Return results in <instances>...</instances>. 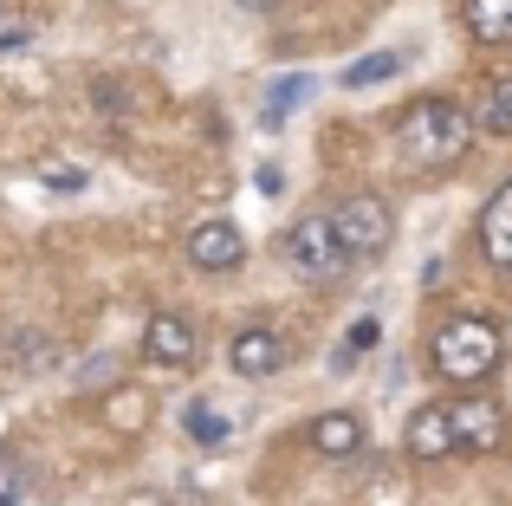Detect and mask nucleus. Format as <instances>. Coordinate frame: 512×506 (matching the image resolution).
Wrapping results in <instances>:
<instances>
[{
	"label": "nucleus",
	"mask_w": 512,
	"mask_h": 506,
	"mask_svg": "<svg viewBox=\"0 0 512 506\" xmlns=\"http://www.w3.org/2000/svg\"><path fill=\"white\" fill-rule=\"evenodd\" d=\"M467 143H474V117H467L461 104H448V98H422V104H409V111L396 117V150L409 156L415 169L461 163Z\"/></svg>",
	"instance_id": "nucleus-1"
},
{
	"label": "nucleus",
	"mask_w": 512,
	"mask_h": 506,
	"mask_svg": "<svg viewBox=\"0 0 512 506\" xmlns=\"http://www.w3.org/2000/svg\"><path fill=\"white\" fill-rule=\"evenodd\" d=\"M428 357H435V370L448 383H487L493 370H500V357H506V338H500V325L493 318H448V325L435 331V344H428Z\"/></svg>",
	"instance_id": "nucleus-2"
},
{
	"label": "nucleus",
	"mask_w": 512,
	"mask_h": 506,
	"mask_svg": "<svg viewBox=\"0 0 512 506\" xmlns=\"http://www.w3.org/2000/svg\"><path fill=\"white\" fill-rule=\"evenodd\" d=\"M331 234H338L344 260H376V253L396 241V215H389L383 195H350L338 215H331Z\"/></svg>",
	"instance_id": "nucleus-3"
},
{
	"label": "nucleus",
	"mask_w": 512,
	"mask_h": 506,
	"mask_svg": "<svg viewBox=\"0 0 512 506\" xmlns=\"http://www.w3.org/2000/svg\"><path fill=\"white\" fill-rule=\"evenodd\" d=\"M286 253H292V266H299L305 279H338L344 273V247H338V234H331V215H305V221H292V234H286Z\"/></svg>",
	"instance_id": "nucleus-4"
},
{
	"label": "nucleus",
	"mask_w": 512,
	"mask_h": 506,
	"mask_svg": "<svg viewBox=\"0 0 512 506\" xmlns=\"http://www.w3.org/2000/svg\"><path fill=\"white\" fill-rule=\"evenodd\" d=\"M448 429L461 455H493L506 442V409L487 396H461V403H448Z\"/></svg>",
	"instance_id": "nucleus-5"
},
{
	"label": "nucleus",
	"mask_w": 512,
	"mask_h": 506,
	"mask_svg": "<svg viewBox=\"0 0 512 506\" xmlns=\"http://www.w3.org/2000/svg\"><path fill=\"white\" fill-rule=\"evenodd\" d=\"M188 260H195V273H234L247 260V241H240L234 221H195L188 228Z\"/></svg>",
	"instance_id": "nucleus-6"
},
{
	"label": "nucleus",
	"mask_w": 512,
	"mask_h": 506,
	"mask_svg": "<svg viewBox=\"0 0 512 506\" xmlns=\"http://www.w3.org/2000/svg\"><path fill=\"white\" fill-rule=\"evenodd\" d=\"M227 364H234V377H273L286 364V338L273 325H240L227 344Z\"/></svg>",
	"instance_id": "nucleus-7"
},
{
	"label": "nucleus",
	"mask_w": 512,
	"mask_h": 506,
	"mask_svg": "<svg viewBox=\"0 0 512 506\" xmlns=\"http://www.w3.org/2000/svg\"><path fill=\"white\" fill-rule=\"evenodd\" d=\"M52 364H59V344H52V331H39V325H20L7 344H0V370H7V377H46Z\"/></svg>",
	"instance_id": "nucleus-8"
},
{
	"label": "nucleus",
	"mask_w": 512,
	"mask_h": 506,
	"mask_svg": "<svg viewBox=\"0 0 512 506\" xmlns=\"http://www.w3.org/2000/svg\"><path fill=\"white\" fill-rule=\"evenodd\" d=\"M143 357H150V364L182 370L188 357H195V325H188L182 312H156L150 331H143Z\"/></svg>",
	"instance_id": "nucleus-9"
},
{
	"label": "nucleus",
	"mask_w": 512,
	"mask_h": 506,
	"mask_svg": "<svg viewBox=\"0 0 512 506\" xmlns=\"http://www.w3.org/2000/svg\"><path fill=\"white\" fill-rule=\"evenodd\" d=\"M409 455H415V461L454 455V429H448V409H441V403H422V409L409 416Z\"/></svg>",
	"instance_id": "nucleus-10"
},
{
	"label": "nucleus",
	"mask_w": 512,
	"mask_h": 506,
	"mask_svg": "<svg viewBox=\"0 0 512 506\" xmlns=\"http://www.w3.org/2000/svg\"><path fill=\"white\" fill-rule=\"evenodd\" d=\"M312 448H318L325 461H350V455L363 448V422L350 416V409H325V416L312 422Z\"/></svg>",
	"instance_id": "nucleus-11"
},
{
	"label": "nucleus",
	"mask_w": 512,
	"mask_h": 506,
	"mask_svg": "<svg viewBox=\"0 0 512 506\" xmlns=\"http://www.w3.org/2000/svg\"><path fill=\"white\" fill-rule=\"evenodd\" d=\"M480 247H487L493 266H512V182H500V195L480 215Z\"/></svg>",
	"instance_id": "nucleus-12"
},
{
	"label": "nucleus",
	"mask_w": 512,
	"mask_h": 506,
	"mask_svg": "<svg viewBox=\"0 0 512 506\" xmlns=\"http://www.w3.org/2000/svg\"><path fill=\"white\" fill-rule=\"evenodd\" d=\"M461 13L480 46H512V0H461Z\"/></svg>",
	"instance_id": "nucleus-13"
},
{
	"label": "nucleus",
	"mask_w": 512,
	"mask_h": 506,
	"mask_svg": "<svg viewBox=\"0 0 512 506\" xmlns=\"http://www.w3.org/2000/svg\"><path fill=\"white\" fill-rule=\"evenodd\" d=\"M402 72V52H363L357 65H344V91H370V85H389Z\"/></svg>",
	"instance_id": "nucleus-14"
},
{
	"label": "nucleus",
	"mask_w": 512,
	"mask_h": 506,
	"mask_svg": "<svg viewBox=\"0 0 512 506\" xmlns=\"http://www.w3.org/2000/svg\"><path fill=\"white\" fill-rule=\"evenodd\" d=\"M182 429H188V442H195V448H221L227 442V416H221V409H208V403H188L182 409Z\"/></svg>",
	"instance_id": "nucleus-15"
},
{
	"label": "nucleus",
	"mask_w": 512,
	"mask_h": 506,
	"mask_svg": "<svg viewBox=\"0 0 512 506\" xmlns=\"http://www.w3.org/2000/svg\"><path fill=\"white\" fill-rule=\"evenodd\" d=\"M305 91H312V78H299V72H292V78H279V85L266 91V117H260V124H266V130H286L292 104H299Z\"/></svg>",
	"instance_id": "nucleus-16"
},
{
	"label": "nucleus",
	"mask_w": 512,
	"mask_h": 506,
	"mask_svg": "<svg viewBox=\"0 0 512 506\" xmlns=\"http://www.w3.org/2000/svg\"><path fill=\"white\" fill-rule=\"evenodd\" d=\"M480 124H487L493 137H512V78H500V85L487 91V111H480Z\"/></svg>",
	"instance_id": "nucleus-17"
},
{
	"label": "nucleus",
	"mask_w": 512,
	"mask_h": 506,
	"mask_svg": "<svg viewBox=\"0 0 512 506\" xmlns=\"http://www.w3.org/2000/svg\"><path fill=\"white\" fill-rule=\"evenodd\" d=\"M376 344H383V325H376V318H357V325H350V344H344V357L357 364V357H363V351H376Z\"/></svg>",
	"instance_id": "nucleus-18"
},
{
	"label": "nucleus",
	"mask_w": 512,
	"mask_h": 506,
	"mask_svg": "<svg viewBox=\"0 0 512 506\" xmlns=\"http://www.w3.org/2000/svg\"><path fill=\"white\" fill-rule=\"evenodd\" d=\"M104 383H117V357H85V370H78V390H104Z\"/></svg>",
	"instance_id": "nucleus-19"
},
{
	"label": "nucleus",
	"mask_w": 512,
	"mask_h": 506,
	"mask_svg": "<svg viewBox=\"0 0 512 506\" xmlns=\"http://www.w3.org/2000/svg\"><path fill=\"white\" fill-rule=\"evenodd\" d=\"M85 169H72V163H65V169H46V189H65V195H78V189H85Z\"/></svg>",
	"instance_id": "nucleus-20"
},
{
	"label": "nucleus",
	"mask_w": 512,
	"mask_h": 506,
	"mask_svg": "<svg viewBox=\"0 0 512 506\" xmlns=\"http://www.w3.org/2000/svg\"><path fill=\"white\" fill-rule=\"evenodd\" d=\"M253 189H260V195H279V189H286V176H279V169H273V163H266V169H260V176H253Z\"/></svg>",
	"instance_id": "nucleus-21"
},
{
	"label": "nucleus",
	"mask_w": 512,
	"mask_h": 506,
	"mask_svg": "<svg viewBox=\"0 0 512 506\" xmlns=\"http://www.w3.org/2000/svg\"><path fill=\"white\" fill-rule=\"evenodd\" d=\"M0 506H20V481H7V487H0Z\"/></svg>",
	"instance_id": "nucleus-22"
},
{
	"label": "nucleus",
	"mask_w": 512,
	"mask_h": 506,
	"mask_svg": "<svg viewBox=\"0 0 512 506\" xmlns=\"http://www.w3.org/2000/svg\"><path fill=\"white\" fill-rule=\"evenodd\" d=\"M130 506H163V494H130Z\"/></svg>",
	"instance_id": "nucleus-23"
}]
</instances>
